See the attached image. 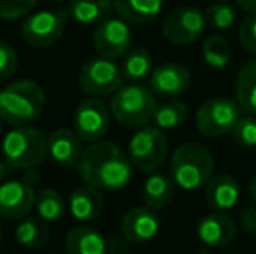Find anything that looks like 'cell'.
I'll list each match as a JSON object with an SVG mask.
<instances>
[{
  "instance_id": "cell-28",
  "label": "cell",
  "mask_w": 256,
  "mask_h": 254,
  "mask_svg": "<svg viewBox=\"0 0 256 254\" xmlns=\"http://www.w3.org/2000/svg\"><path fill=\"white\" fill-rule=\"evenodd\" d=\"M35 211L46 221H60L68 213V200L52 188H40L35 199Z\"/></svg>"
},
{
  "instance_id": "cell-27",
  "label": "cell",
  "mask_w": 256,
  "mask_h": 254,
  "mask_svg": "<svg viewBox=\"0 0 256 254\" xmlns=\"http://www.w3.org/2000/svg\"><path fill=\"white\" fill-rule=\"evenodd\" d=\"M188 119V108L180 99H168V101L157 105V110L154 113V126L162 131H172L186 122Z\"/></svg>"
},
{
  "instance_id": "cell-46",
  "label": "cell",
  "mask_w": 256,
  "mask_h": 254,
  "mask_svg": "<svg viewBox=\"0 0 256 254\" xmlns=\"http://www.w3.org/2000/svg\"><path fill=\"white\" fill-rule=\"evenodd\" d=\"M0 92H2V89H0Z\"/></svg>"
},
{
  "instance_id": "cell-41",
  "label": "cell",
  "mask_w": 256,
  "mask_h": 254,
  "mask_svg": "<svg viewBox=\"0 0 256 254\" xmlns=\"http://www.w3.org/2000/svg\"><path fill=\"white\" fill-rule=\"evenodd\" d=\"M212 2H228V0H212Z\"/></svg>"
},
{
  "instance_id": "cell-35",
  "label": "cell",
  "mask_w": 256,
  "mask_h": 254,
  "mask_svg": "<svg viewBox=\"0 0 256 254\" xmlns=\"http://www.w3.org/2000/svg\"><path fill=\"white\" fill-rule=\"evenodd\" d=\"M240 227L246 234L256 235V206L248 207L240 213Z\"/></svg>"
},
{
  "instance_id": "cell-2",
  "label": "cell",
  "mask_w": 256,
  "mask_h": 254,
  "mask_svg": "<svg viewBox=\"0 0 256 254\" xmlns=\"http://www.w3.org/2000/svg\"><path fill=\"white\" fill-rule=\"evenodd\" d=\"M46 105V94L35 80L10 82L0 92V117L12 127L28 126L40 117Z\"/></svg>"
},
{
  "instance_id": "cell-44",
  "label": "cell",
  "mask_w": 256,
  "mask_h": 254,
  "mask_svg": "<svg viewBox=\"0 0 256 254\" xmlns=\"http://www.w3.org/2000/svg\"><path fill=\"white\" fill-rule=\"evenodd\" d=\"M58 2H63V0H58Z\"/></svg>"
},
{
  "instance_id": "cell-14",
  "label": "cell",
  "mask_w": 256,
  "mask_h": 254,
  "mask_svg": "<svg viewBox=\"0 0 256 254\" xmlns=\"http://www.w3.org/2000/svg\"><path fill=\"white\" fill-rule=\"evenodd\" d=\"M160 230V220L157 211L148 206H136L126 211L120 220V232L124 239L132 244H145L157 237Z\"/></svg>"
},
{
  "instance_id": "cell-6",
  "label": "cell",
  "mask_w": 256,
  "mask_h": 254,
  "mask_svg": "<svg viewBox=\"0 0 256 254\" xmlns=\"http://www.w3.org/2000/svg\"><path fill=\"white\" fill-rule=\"evenodd\" d=\"M128 155L132 166L143 173H154L169 155V139L155 126L140 127L129 139Z\"/></svg>"
},
{
  "instance_id": "cell-4",
  "label": "cell",
  "mask_w": 256,
  "mask_h": 254,
  "mask_svg": "<svg viewBox=\"0 0 256 254\" xmlns=\"http://www.w3.org/2000/svg\"><path fill=\"white\" fill-rule=\"evenodd\" d=\"M2 155L14 169H34L49 155L48 136L37 127H14L4 136Z\"/></svg>"
},
{
  "instance_id": "cell-11",
  "label": "cell",
  "mask_w": 256,
  "mask_h": 254,
  "mask_svg": "<svg viewBox=\"0 0 256 254\" xmlns=\"http://www.w3.org/2000/svg\"><path fill=\"white\" fill-rule=\"evenodd\" d=\"M131 28L120 17H108L106 21L100 23L92 33V45L94 51L102 58L118 59L126 56L131 47Z\"/></svg>"
},
{
  "instance_id": "cell-30",
  "label": "cell",
  "mask_w": 256,
  "mask_h": 254,
  "mask_svg": "<svg viewBox=\"0 0 256 254\" xmlns=\"http://www.w3.org/2000/svg\"><path fill=\"white\" fill-rule=\"evenodd\" d=\"M206 21L209 26H212L214 30H228L234 26L237 19V12L234 9L232 3L228 2H212L211 5L206 9Z\"/></svg>"
},
{
  "instance_id": "cell-3",
  "label": "cell",
  "mask_w": 256,
  "mask_h": 254,
  "mask_svg": "<svg viewBox=\"0 0 256 254\" xmlns=\"http://www.w3.org/2000/svg\"><path fill=\"white\" fill-rule=\"evenodd\" d=\"M214 166V157L206 146L199 143H183L171 155V178L182 190H199L212 178Z\"/></svg>"
},
{
  "instance_id": "cell-34",
  "label": "cell",
  "mask_w": 256,
  "mask_h": 254,
  "mask_svg": "<svg viewBox=\"0 0 256 254\" xmlns=\"http://www.w3.org/2000/svg\"><path fill=\"white\" fill-rule=\"evenodd\" d=\"M18 68V52L6 42H0V80H6L14 75Z\"/></svg>"
},
{
  "instance_id": "cell-21",
  "label": "cell",
  "mask_w": 256,
  "mask_h": 254,
  "mask_svg": "<svg viewBox=\"0 0 256 254\" xmlns=\"http://www.w3.org/2000/svg\"><path fill=\"white\" fill-rule=\"evenodd\" d=\"M115 12L129 24H146L158 17L164 0H114Z\"/></svg>"
},
{
  "instance_id": "cell-32",
  "label": "cell",
  "mask_w": 256,
  "mask_h": 254,
  "mask_svg": "<svg viewBox=\"0 0 256 254\" xmlns=\"http://www.w3.org/2000/svg\"><path fill=\"white\" fill-rule=\"evenodd\" d=\"M37 0H0V17L4 19H20L26 16Z\"/></svg>"
},
{
  "instance_id": "cell-45",
  "label": "cell",
  "mask_w": 256,
  "mask_h": 254,
  "mask_svg": "<svg viewBox=\"0 0 256 254\" xmlns=\"http://www.w3.org/2000/svg\"><path fill=\"white\" fill-rule=\"evenodd\" d=\"M230 254H237V253H230Z\"/></svg>"
},
{
  "instance_id": "cell-17",
  "label": "cell",
  "mask_w": 256,
  "mask_h": 254,
  "mask_svg": "<svg viewBox=\"0 0 256 254\" xmlns=\"http://www.w3.org/2000/svg\"><path fill=\"white\" fill-rule=\"evenodd\" d=\"M115 239H108L100 230L88 225L72 228L66 234L68 254H110L115 251Z\"/></svg>"
},
{
  "instance_id": "cell-42",
  "label": "cell",
  "mask_w": 256,
  "mask_h": 254,
  "mask_svg": "<svg viewBox=\"0 0 256 254\" xmlns=\"http://www.w3.org/2000/svg\"><path fill=\"white\" fill-rule=\"evenodd\" d=\"M0 241H2V227H0Z\"/></svg>"
},
{
  "instance_id": "cell-24",
  "label": "cell",
  "mask_w": 256,
  "mask_h": 254,
  "mask_svg": "<svg viewBox=\"0 0 256 254\" xmlns=\"http://www.w3.org/2000/svg\"><path fill=\"white\" fill-rule=\"evenodd\" d=\"M236 99L246 113L256 115V59L242 64L236 77Z\"/></svg>"
},
{
  "instance_id": "cell-15",
  "label": "cell",
  "mask_w": 256,
  "mask_h": 254,
  "mask_svg": "<svg viewBox=\"0 0 256 254\" xmlns=\"http://www.w3.org/2000/svg\"><path fill=\"white\" fill-rule=\"evenodd\" d=\"M150 91L158 98H178L190 87V71L180 63H162L150 75Z\"/></svg>"
},
{
  "instance_id": "cell-16",
  "label": "cell",
  "mask_w": 256,
  "mask_h": 254,
  "mask_svg": "<svg viewBox=\"0 0 256 254\" xmlns=\"http://www.w3.org/2000/svg\"><path fill=\"white\" fill-rule=\"evenodd\" d=\"M237 237V225L223 211H212L197 223V239L206 248H225Z\"/></svg>"
},
{
  "instance_id": "cell-43",
  "label": "cell",
  "mask_w": 256,
  "mask_h": 254,
  "mask_svg": "<svg viewBox=\"0 0 256 254\" xmlns=\"http://www.w3.org/2000/svg\"><path fill=\"white\" fill-rule=\"evenodd\" d=\"M124 254H132V253H124Z\"/></svg>"
},
{
  "instance_id": "cell-1",
  "label": "cell",
  "mask_w": 256,
  "mask_h": 254,
  "mask_svg": "<svg viewBox=\"0 0 256 254\" xmlns=\"http://www.w3.org/2000/svg\"><path fill=\"white\" fill-rule=\"evenodd\" d=\"M129 155L112 141H96L82 150L77 164L78 176L86 185L102 192L124 190L132 180Z\"/></svg>"
},
{
  "instance_id": "cell-38",
  "label": "cell",
  "mask_w": 256,
  "mask_h": 254,
  "mask_svg": "<svg viewBox=\"0 0 256 254\" xmlns=\"http://www.w3.org/2000/svg\"><path fill=\"white\" fill-rule=\"evenodd\" d=\"M240 9H244L250 14H256V0H237Z\"/></svg>"
},
{
  "instance_id": "cell-8",
  "label": "cell",
  "mask_w": 256,
  "mask_h": 254,
  "mask_svg": "<svg viewBox=\"0 0 256 254\" xmlns=\"http://www.w3.org/2000/svg\"><path fill=\"white\" fill-rule=\"evenodd\" d=\"M124 73L114 59L94 58L80 68L78 87L91 98H106L114 96L124 85Z\"/></svg>"
},
{
  "instance_id": "cell-26",
  "label": "cell",
  "mask_w": 256,
  "mask_h": 254,
  "mask_svg": "<svg viewBox=\"0 0 256 254\" xmlns=\"http://www.w3.org/2000/svg\"><path fill=\"white\" fill-rule=\"evenodd\" d=\"M124 78L129 82H140L150 77L154 71V59L148 49L136 47L124 56V61L120 64Z\"/></svg>"
},
{
  "instance_id": "cell-31",
  "label": "cell",
  "mask_w": 256,
  "mask_h": 254,
  "mask_svg": "<svg viewBox=\"0 0 256 254\" xmlns=\"http://www.w3.org/2000/svg\"><path fill=\"white\" fill-rule=\"evenodd\" d=\"M232 138L240 148H256V115L242 113L232 129Z\"/></svg>"
},
{
  "instance_id": "cell-23",
  "label": "cell",
  "mask_w": 256,
  "mask_h": 254,
  "mask_svg": "<svg viewBox=\"0 0 256 254\" xmlns=\"http://www.w3.org/2000/svg\"><path fill=\"white\" fill-rule=\"evenodd\" d=\"M174 181L166 174H150L143 185V202L154 211H160L171 206L174 199Z\"/></svg>"
},
{
  "instance_id": "cell-10",
  "label": "cell",
  "mask_w": 256,
  "mask_h": 254,
  "mask_svg": "<svg viewBox=\"0 0 256 254\" xmlns=\"http://www.w3.org/2000/svg\"><path fill=\"white\" fill-rule=\"evenodd\" d=\"M112 112L102 98H91L80 101L74 112V131L82 141H102L110 129Z\"/></svg>"
},
{
  "instance_id": "cell-18",
  "label": "cell",
  "mask_w": 256,
  "mask_h": 254,
  "mask_svg": "<svg viewBox=\"0 0 256 254\" xmlns=\"http://www.w3.org/2000/svg\"><path fill=\"white\" fill-rule=\"evenodd\" d=\"M80 141L82 139L75 134V131L56 129L48 136L49 157L63 167H77L82 150H84Z\"/></svg>"
},
{
  "instance_id": "cell-20",
  "label": "cell",
  "mask_w": 256,
  "mask_h": 254,
  "mask_svg": "<svg viewBox=\"0 0 256 254\" xmlns=\"http://www.w3.org/2000/svg\"><path fill=\"white\" fill-rule=\"evenodd\" d=\"M240 199V187L230 174H218L206 185V200L214 211H230Z\"/></svg>"
},
{
  "instance_id": "cell-5",
  "label": "cell",
  "mask_w": 256,
  "mask_h": 254,
  "mask_svg": "<svg viewBox=\"0 0 256 254\" xmlns=\"http://www.w3.org/2000/svg\"><path fill=\"white\" fill-rule=\"evenodd\" d=\"M157 110L155 94L150 87L140 84L122 85L110 101L112 117L120 126L140 129L150 126L154 120V113Z\"/></svg>"
},
{
  "instance_id": "cell-25",
  "label": "cell",
  "mask_w": 256,
  "mask_h": 254,
  "mask_svg": "<svg viewBox=\"0 0 256 254\" xmlns=\"http://www.w3.org/2000/svg\"><path fill=\"white\" fill-rule=\"evenodd\" d=\"M51 228L48 221L38 218H24L14 230V239L20 246L28 249H40L48 244Z\"/></svg>"
},
{
  "instance_id": "cell-9",
  "label": "cell",
  "mask_w": 256,
  "mask_h": 254,
  "mask_svg": "<svg viewBox=\"0 0 256 254\" xmlns=\"http://www.w3.org/2000/svg\"><path fill=\"white\" fill-rule=\"evenodd\" d=\"M206 24V14L197 7H178L164 17L162 35L174 45H188L202 37Z\"/></svg>"
},
{
  "instance_id": "cell-37",
  "label": "cell",
  "mask_w": 256,
  "mask_h": 254,
  "mask_svg": "<svg viewBox=\"0 0 256 254\" xmlns=\"http://www.w3.org/2000/svg\"><path fill=\"white\" fill-rule=\"evenodd\" d=\"M12 166H9V164L6 162V159L4 157H0V183H2L6 178H9L10 174H12Z\"/></svg>"
},
{
  "instance_id": "cell-36",
  "label": "cell",
  "mask_w": 256,
  "mask_h": 254,
  "mask_svg": "<svg viewBox=\"0 0 256 254\" xmlns=\"http://www.w3.org/2000/svg\"><path fill=\"white\" fill-rule=\"evenodd\" d=\"M23 181L26 185H30L32 188H34V187H37V185L40 183V174H38L37 171H35V167H34V169H24Z\"/></svg>"
},
{
  "instance_id": "cell-40",
  "label": "cell",
  "mask_w": 256,
  "mask_h": 254,
  "mask_svg": "<svg viewBox=\"0 0 256 254\" xmlns=\"http://www.w3.org/2000/svg\"><path fill=\"white\" fill-rule=\"evenodd\" d=\"M2 122L4 120H2V117H0V134H2Z\"/></svg>"
},
{
  "instance_id": "cell-22",
  "label": "cell",
  "mask_w": 256,
  "mask_h": 254,
  "mask_svg": "<svg viewBox=\"0 0 256 254\" xmlns=\"http://www.w3.org/2000/svg\"><path fill=\"white\" fill-rule=\"evenodd\" d=\"M114 10V0H70L66 14L78 24H100Z\"/></svg>"
},
{
  "instance_id": "cell-29",
  "label": "cell",
  "mask_w": 256,
  "mask_h": 254,
  "mask_svg": "<svg viewBox=\"0 0 256 254\" xmlns=\"http://www.w3.org/2000/svg\"><path fill=\"white\" fill-rule=\"evenodd\" d=\"M202 58L208 66L214 70H222L232 59V49L225 37L222 35H211L202 44Z\"/></svg>"
},
{
  "instance_id": "cell-13",
  "label": "cell",
  "mask_w": 256,
  "mask_h": 254,
  "mask_svg": "<svg viewBox=\"0 0 256 254\" xmlns=\"http://www.w3.org/2000/svg\"><path fill=\"white\" fill-rule=\"evenodd\" d=\"M37 193L23 180L0 185V216L6 220H24L35 207Z\"/></svg>"
},
{
  "instance_id": "cell-7",
  "label": "cell",
  "mask_w": 256,
  "mask_h": 254,
  "mask_svg": "<svg viewBox=\"0 0 256 254\" xmlns=\"http://www.w3.org/2000/svg\"><path fill=\"white\" fill-rule=\"evenodd\" d=\"M240 115L242 108L236 98H211L197 110L196 126L206 138H223L232 134Z\"/></svg>"
},
{
  "instance_id": "cell-33",
  "label": "cell",
  "mask_w": 256,
  "mask_h": 254,
  "mask_svg": "<svg viewBox=\"0 0 256 254\" xmlns=\"http://www.w3.org/2000/svg\"><path fill=\"white\" fill-rule=\"evenodd\" d=\"M239 42L246 52L256 56V14H250L239 26Z\"/></svg>"
},
{
  "instance_id": "cell-39",
  "label": "cell",
  "mask_w": 256,
  "mask_h": 254,
  "mask_svg": "<svg viewBox=\"0 0 256 254\" xmlns=\"http://www.w3.org/2000/svg\"><path fill=\"white\" fill-rule=\"evenodd\" d=\"M250 193H251V199H253V202L256 206V176H253V180L250 181Z\"/></svg>"
},
{
  "instance_id": "cell-12",
  "label": "cell",
  "mask_w": 256,
  "mask_h": 254,
  "mask_svg": "<svg viewBox=\"0 0 256 254\" xmlns=\"http://www.w3.org/2000/svg\"><path fill=\"white\" fill-rule=\"evenodd\" d=\"M64 30V16L51 10H40L24 19L21 37L28 45L37 49L51 47L61 38Z\"/></svg>"
},
{
  "instance_id": "cell-19",
  "label": "cell",
  "mask_w": 256,
  "mask_h": 254,
  "mask_svg": "<svg viewBox=\"0 0 256 254\" xmlns=\"http://www.w3.org/2000/svg\"><path fill=\"white\" fill-rule=\"evenodd\" d=\"M103 204L102 190L91 185L77 187L68 197V213L78 221H94L102 214Z\"/></svg>"
}]
</instances>
